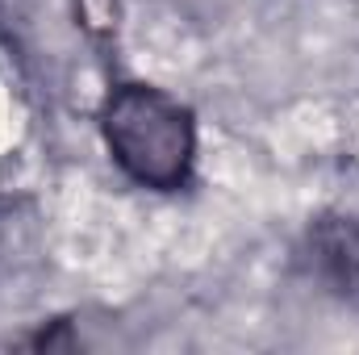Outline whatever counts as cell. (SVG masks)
Masks as SVG:
<instances>
[{
    "instance_id": "1",
    "label": "cell",
    "mask_w": 359,
    "mask_h": 355,
    "mask_svg": "<svg viewBox=\"0 0 359 355\" xmlns=\"http://www.w3.org/2000/svg\"><path fill=\"white\" fill-rule=\"evenodd\" d=\"M104 142L113 159L147 188H180L192 168V117L159 88L113 92L104 109Z\"/></svg>"
}]
</instances>
